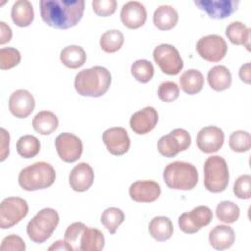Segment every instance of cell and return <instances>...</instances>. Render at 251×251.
<instances>
[{"mask_svg":"<svg viewBox=\"0 0 251 251\" xmlns=\"http://www.w3.org/2000/svg\"><path fill=\"white\" fill-rule=\"evenodd\" d=\"M84 4L83 0H41L40 16L49 26L67 29L81 20Z\"/></svg>","mask_w":251,"mask_h":251,"instance_id":"1","label":"cell"},{"mask_svg":"<svg viewBox=\"0 0 251 251\" xmlns=\"http://www.w3.org/2000/svg\"><path fill=\"white\" fill-rule=\"evenodd\" d=\"M112 82L110 72L101 66H95L78 72L75 78V88L81 96L100 97L104 95Z\"/></svg>","mask_w":251,"mask_h":251,"instance_id":"2","label":"cell"},{"mask_svg":"<svg viewBox=\"0 0 251 251\" xmlns=\"http://www.w3.org/2000/svg\"><path fill=\"white\" fill-rule=\"evenodd\" d=\"M56 178L54 168L47 162H35L24 168L19 174V184L26 191L44 189L51 186Z\"/></svg>","mask_w":251,"mask_h":251,"instance_id":"3","label":"cell"},{"mask_svg":"<svg viewBox=\"0 0 251 251\" xmlns=\"http://www.w3.org/2000/svg\"><path fill=\"white\" fill-rule=\"evenodd\" d=\"M163 177L168 187L177 190H191L198 182V172L194 165L175 161L167 165Z\"/></svg>","mask_w":251,"mask_h":251,"instance_id":"4","label":"cell"},{"mask_svg":"<svg viewBox=\"0 0 251 251\" xmlns=\"http://www.w3.org/2000/svg\"><path fill=\"white\" fill-rule=\"evenodd\" d=\"M59 224V215L52 208H44L40 210L27 224L26 233L28 237L35 243L45 242Z\"/></svg>","mask_w":251,"mask_h":251,"instance_id":"5","label":"cell"},{"mask_svg":"<svg viewBox=\"0 0 251 251\" xmlns=\"http://www.w3.org/2000/svg\"><path fill=\"white\" fill-rule=\"evenodd\" d=\"M229 179L228 168L226 160L218 155L207 158L204 163V186L213 193L223 192Z\"/></svg>","mask_w":251,"mask_h":251,"instance_id":"6","label":"cell"},{"mask_svg":"<svg viewBox=\"0 0 251 251\" xmlns=\"http://www.w3.org/2000/svg\"><path fill=\"white\" fill-rule=\"evenodd\" d=\"M28 212L27 202L20 197L5 198L0 204V227L10 228L22 221Z\"/></svg>","mask_w":251,"mask_h":251,"instance_id":"7","label":"cell"},{"mask_svg":"<svg viewBox=\"0 0 251 251\" xmlns=\"http://www.w3.org/2000/svg\"><path fill=\"white\" fill-rule=\"evenodd\" d=\"M153 58L161 71L170 75H177L183 68V62L177 49L171 44H160L153 51Z\"/></svg>","mask_w":251,"mask_h":251,"instance_id":"8","label":"cell"},{"mask_svg":"<svg viewBox=\"0 0 251 251\" xmlns=\"http://www.w3.org/2000/svg\"><path fill=\"white\" fill-rule=\"evenodd\" d=\"M191 144V137L188 131L183 128L173 129L170 133L163 135L157 144L161 155L172 158L179 152L185 151Z\"/></svg>","mask_w":251,"mask_h":251,"instance_id":"9","label":"cell"},{"mask_svg":"<svg viewBox=\"0 0 251 251\" xmlns=\"http://www.w3.org/2000/svg\"><path fill=\"white\" fill-rule=\"evenodd\" d=\"M213 219V213L207 206H197L190 212H184L178 218V226L185 233H195L208 226Z\"/></svg>","mask_w":251,"mask_h":251,"instance_id":"10","label":"cell"},{"mask_svg":"<svg viewBox=\"0 0 251 251\" xmlns=\"http://www.w3.org/2000/svg\"><path fill=\"white\" fill-rule=\"evenodd\" d=\"M196 50L202 59L208 62H219L226 56L227 45L222 36L208 34L198 40Z\"/></svg>","mask_w":251,"mask_h":251,"instance_id":"11","label":"cell"},{"mask_svg":"<svg viewBox=\"0 0 251 251\" xmlns=\"http://www.w3.org/2000/svg\"><path fill=\"white\" fill-rule=\"evenodd\" d=\"M55 147L59 157L66 163L77 161L83 150L81 140L70 132L59 134L55 139Z\"/></svg>","mask_w":251,"mask_h":251,"instance_id":"12","label":"cell"},{"mask_svg":"<svg viewBox=\"0 0 251 251\" xmlns=\"http://www.w3.org/2000/svg\"><path fill=\"white\" fill-rule=\"evenodd\" d=\"M194 4L205 11L212 19L222 20L229 17L237 10L238 0H195Z\"/></svg>","mask_w":251,"mask_h":251,"instance_id":"13","label":"cell"},{"mask_svg":"<svg viewBox=\"0 0 251 251\" xmlns=\"http://www.w3.org/2000/svg\"><path fill=\"white\" fill-rule=\"evenodd\" d=\"M102 138L108 151L112 155L121 156L129 149L130 139L124 127H110L103 132Z\"/></svg>","mask_w":251,"mask_h":251,"instance_id":"14","label":"cell"},{"mask_svg":"<svg viewBox=\"0 0 251 251\" xmlns=\"http://www.w3.org/2000/svg\"><path fill=\"white\" fill-rule=\"evenodd\" d=\"M225 141L224 131L214 126L201 128L197 133L196 143L198 148L204 153H214L219 151Z\"/></svg>","mask_w":251,"mask_h":251,"instance_id":"15","label":"cell"},{"mask_svg":"<svg viewBox=\"0 0 251 251\" xmlns=\"http://www.w3.org/2000/svg\"><path fill=\"white\" fill-rule=\"evenodd\" d=\"M35 106L32 94L25 89L14 91L9 98V110L13 116L19 119L28 117Z\"/></svg>","mask_w":251,"mask_h":251,"instance_id":"16","label":"cell"},{"mask_svg":"<svg viewBox=\"0 0 251 251\" xmlns=\"http://www.w3.org/2000/svg\"><path fill=\"white\" fill-rule=\"evenodd\" d=\"M129 196L135 202L150 203L157 200L161 194V187L154 180H137L129 186Z\"/></svg>","mask_w":251,"mask_h":251,"instance_id":"17","label":"cell"},{"mask_svg":"<svg viewBox=\"0 0 251 251\" xmlns=\"http://www.w3.org/2000/svg\"><path fill=\"white\" fill-rule=\"evenodd\" d=\"M147 19V12L143 4L138 1H128L121 10L122 23L128 28L135 29L142 26Z\"/></svg>","mask_w":251,"mask_h":251,"instance_id":"18","label":"cell"},{"mask_svg":"<svg viewBox=\"0 0 251 251\" xmlns=\"http://www.w3.org/2000/svg\"><path fill=\"white\" fill-rule=\"evenodd\" d=\"M158 113L154 107L148 106L135 112L129 121L131 129L136 134H146L157 125Z\"/></svg>","mask_w":251,"mask_h":251,"instance_id":"19","label":"cell"},{"mask_svg":"<svg viewBox=\"0 0 251 251\" xmlns=\"http://www.w3.org/2000/svg\"><path fill=\"white\" fill-rule=\"evenodd\" d=\"M94 180V173L91 166L87 163H79L74 167L69 176L71 188L76 192L88 190Z\"/></svg>","mask_w":251,"mask_h":251,"instance_id":"20","label":"cell"},{"mask_svg":"<svg viewBox=\"0 0 251 251\" xmlns=\"http://www.w3.org/2000/svg\"><path fill=\"white\" fill-rule=\"evenodd\" d=\"M235 233L232 227L226 225L216 226L209 233L210 245L216 250H226L232 246Z\"/></svg>","mask_w":251,"mask_h":251,"instance_id":"21","label":"cell"},{"mask_svg":"<svg viewBox=\"0 0 251 251\" xmlns=\"http://www.w3.org/2000/svg\"><path fill=\"white\" fill-rule=\"evenodd\" d=\"M178 15L175 8L170 5L159 6L153 14V23L160 30H169L176 26Z\"/></svg>","mask_w":251,"mask_h":251,"instance_id":"22","label":"cell"},{"mask_svg":"<svg viewBox=\"0 0 251 251\" xmlns=\"http://www.w3.org/2000/svg\"><path fill=\"white\" fill-rule=\"evenodd\" d=\"M11 17L14 24L20 27L28 26L34 18L33 7L27 0L16 1L11 9Z\"/></svg>","mask_w":251,"mask_h":251,"instance_id":"23","label":"cell"},{"mask_svg":"<svg viewBox=\"0 0 251 251\" xmlns=\"http://www.w3.org/2000/svg\"><path fill=\"white\" fill-rule=\"evenodd\" d=\"M207 79L212 89L215 91H223L230 86L231 74L226 67L218 65L208 72Z\"/></svg>","mask_w":251,"mask_h":251,"instance_id":"24","label":"cell"},{"mask_svg":"<svg viewBox=\"0 0 251 251\" xmlns=\"http://www.w3.org/2000/svg\"><path fill=\"white\" fill-rule=\"evenodd\" d=\"M150 235L157 241L163 242L171 238L174 231L172 221L165 216L154 217L149 223Z\"/></svg>","mask_w":251,"mask_h":251,"instance_id":"25","label":"cell"},{"mask_svg":"<svg viewBox=\"0 0 251 251\" xmlns=\"http://www.w3.org/2000/svg\"><path fill=\"white\" fill-rule=\"evenodd\" d=\"M180 88L189 95L200 92L204 85V76L200 71L190 69L185 71L179 77Z\"/></svg>","mask_w":251,"mask_h":251,"instance_id":"26","label":"cell"},{"mask_svg":"<svg viewBox=\"0 0 251 251\" xmlns=\"http://www.w3.org/2000/svg\"><path fill=\"white\" fill-rule=\"evenodd\" d=\"M226 35L232 44L244 45L250 50V28L241 22H232L226 28Z\"/></svg>","mask_w":251,"mask_h":251,"instance_id":"27","label":"cell"},{"mask_svg":"<svg viewBox=\"0 0 251 251\" xmlns=\"http://www.w3.org/2000/svg\"><path fill=\"white\" fill-rule=\"evenodd\" d=\"M59 121L57 116L50 111H41L32 120L34 130L42 135L51 134L58 127Z\"/></svg>","mask_w":251,"mask_h":251,"instance_id":"28","label":"cell"},{"mask_svg":"<svg viewBox=\"0 0 251 251\" xmlns=\"http://www.w3.org/2000/svg\"><path fill=\"white\" fill-rule=\"evenodd\" d=\"M60 60L67 68L77 69L85 63L86 53L80 46L69 45L61 51Z\"/></svg>","mask_w":251,"mask_h":251,"instance_id":"29","label":"cell"},{"mask_svg":"<svg viewBox=\"0 0 251 251\" xmlns=\"http://www.w3.org/2000/svg\"><path fill=\"white\" fill-rule=\"evenodd\" d=\"M104 234L97 228L87 227L84 229L79 243L81 251H100L104 248Z\"/></svg>","mask_w":251,"mask_h":251,"instance_id":"30","label":"cell"},{"mask_svg":"<svg viewBox=\"0 0 251 251\" xmlns=\"http://www.w3.org/2000/svg\"><path fill=\"white\" fill-rule=\"evenodd\" d=\"M17 151L18 154L23 158H33L40 151V142L33 135H24L20 137V139L17 142Z\"/></svg>","mask_w":251,"mask_h":251,"instance_id":"31","label":"cell"},{"mask_svg":"<svg viewBox=\"0 0 251 251\" xmlns=\"http://www.w3.org/2000/svg\"><path fill=\"white\" fill-rule=\"evenodd\" d=\"M100 221L106 229L111 234H114L121 224L125 221V214L121 209L117 207H110L104 210Z\"/></svg>","mask_w":251,"mask_h":251,"instance_id":"32","label":"cell"},{"mask_svg":"<svg viewBox=\"0 0 251 251\" xmlns=\"http://www.w3.org/2000/svg\"><path fill=\"white\" fill-rule=\"evenodd\" d=\"M124 44V34L118 29L105 31L100 37V47L106 53H114Z\"/></svg>","mask_w":251,"mask_h":251,"instance_id":"33","label":"cell"},{"mask_svg":"<svg viewBox=\"0 0 251 251\" xmlns=\"http://www.w3.org/2000/svg\"><path fill=\"white\" fill-rule=\"evenodd\" d=\"M217 218L226 224H232L236 222L240 215L239 207L232 201H222L216 207Z\"/></svg>","mask_w":251,"mask_h":251,"instance_id":"34","label":"cell"},{"mask_svg":"<svg viewBox=\"0 0 251 251\" xmlns=\"http://www.w3.org/2000/svg\"><path fill=\"white\" fill-rule=\"evenodd\" d=\"M130 72L137 81L146 83L150 81L154 75V67L150 61L140 59L131 65Z\"/></svg>","mask_w":251,"mask_h":251,"instance_id":"35","label":"cell"},{"mask_svg":"<svg viewBox=\"0 0 251 251\" xmlns=\"http://www.w3.org/2000/svg\"><path fill=\"white\" fill-rule=\"evenodd\" d=\"M229 147L232 151L242 153L249 151L251 148V135L248 131L236 130L229 136Z\"/></svg>","mask_w":251,"mask_h":251,"instance_id":"36","label":"cell"},{"mask_svg":"<svg viewBox=\"0 0 251 251\" xmlns=\"http://www.w3.org/2000/svg\"><path fill=\"white\" fill-rule=\"evenodd\" d=\"M86 228L83 223L76 222L70 225L65 232V240L73 247L74 251H79V243L81 235Z\"/></svg>","mask_w":251,"mask_h":251,"instance_id":"37","label":"cell"},{"mask_svg":"<svg viewBox=\"0 0 251 251\" xmlns=\"http://www.w3.org/2000/svg\"><path fill=\"white\" fill-rule=\"evenodd\" d=\"M21 62V53L13 47H5L0 49V69L9 70Z\"/></svg>","mask_w":251,"mask_h":251,"instance_id":"38","label":"cell"},{"mask_svg":"<svg viewBox=\"0 0 251 251\" xmlns=\"http://www.w3.org/2000/svg\"><path fill=\"white\" fill-rule=\"evenodd\" d=\"M233 193L239 199H249L251 197V176H240L234 182Z\"/></svg>","mask_w":251,"mask_h":251,"instance_id":"39","label":"cell"},{"mask_svg":"<svg viewBox=\"0 0 251 251\" xmlns=\"http://www.w3.org/2000/svg\"><path fill=\"white\" fill-rule=\"evenodd\" d=\"M179 95V88L174 81H164L158 87V96L164 102H173Z\"/></svg>","mask_w":251,"mask_h":251,"instance_id":"40","label":"cell"},{"mask_svg":"<svg viewBox=\"0 0 251 251\" xmlns=\"http://www.w3.org/2000/svg\"><path fill=\"white\" fill-rule=\"evenodd\" d=\"M92 9L100 17H108L115 13L117 9L116 0H93Z\"/></svg>","mask_w":251,"mask_h":251,"instance_id":"41","label":"cell"},{"mask_svg":"<svg viewBox=\"0 0 251 251\" xmlns=\"http://www.w3.org/2000/svg\"><path fill=\"white\" fill-rule=\"evenodd\" d=\"M1 251H25V244L22 237L17 234H10L6 236L0 246Z\"/></svg>","mask_w":251,"mask_h":251,"instance_id":"42","label":"cell"},{"mask_svg":"<svg viewBox=\"0 0 251 251\" xmlns=\"http://www.w3.org/2000/svg\"><path fill=\"white\" fill-rule=\"evenodd\" d=\"M0 161H4L9 155V143H10V135L9 132L5 128L0 129Z\"/></svg>","mask_w":251,"mask_h":251,"instance_id":"43","label":"cell"},{"mask_svg":"<svg viewBox=\"0 0 251 251\" xmlns=\"http://www.w3.org/2000/svg\"><path fill=\"white\" fill-rule=\"evenodd\" d=\"M12 38V29L4 22H0V44L8 43Z\"/></svg>","mask_w":251,"mask_h":251,"instance_id":"44","label":"cell"},{"mask_svg":"<svg viewBox=\"0 0 251 251\" xmlns=\"http://www.w3.org/2000/svg\"><path fill=\"white\" fill-rule=\"evenodd\" d=\"M250 63H246L242 65L239 69V77L245 83H250L251 81V69Z\"/></svg>","mask_w":251,"mask_h":251,"instance_id":"45","label":"cell"},{"mask_svg":"<svg viewBox=\"0 0 251 251\" xmlns=\"http://www.w3.org/2000/svg\"><path fill=\"white\" fill-rule=\"evenodd\" d=\"M49 251H55V250H67V251H74L73 247L66 241V240H57L54 242L49 248Z\"/></svg>","mask_w":251,"mask_h":251,"instance_id":"46","label":"cell"}]
</instances>
